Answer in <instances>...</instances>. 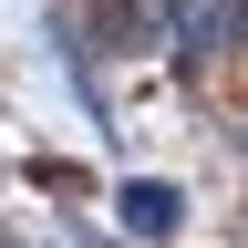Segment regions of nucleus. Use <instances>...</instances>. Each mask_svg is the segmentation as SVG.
Returning <instances> with one entry per match:
<instances>
[{"label": "nucleus", "instance_id": "obj_1", "mask_svg": "<svg viewBox=\"0 0 248 248\" xmlns=\"http://www.w3.org/2000/svg\"><path fill=\"white\" fill-rule=\"evenodd\" d=\"M166 21H176V42L197 52V62H207V52H228V42H248V11H238V0H176Z\"/></svg>", "mask_w": 248, "mask_h": 248}, {"label": "nucleus", "instance_id": "obj_2", "mask_svg": "<svg viewBox=\"0 0 248 248\" xmlns=\"http://www.w3.org/2000/svg\"><path fill=\"white\" fill-rule=\"evenodd\" d=\"M114 217H124L135 238H176V217H186V197H176V186H155V176H135V186L114 197Z\"/></svg>", "mask_w": 248, "mask_h": 248}]
</instances>
